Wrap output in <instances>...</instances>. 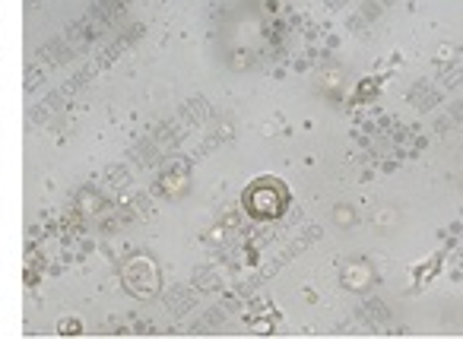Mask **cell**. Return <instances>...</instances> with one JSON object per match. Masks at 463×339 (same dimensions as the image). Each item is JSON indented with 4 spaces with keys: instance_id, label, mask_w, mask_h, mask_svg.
I'll use <instances>...</instances> for the list:
<instances>
[{
    "instance_id": "obj_1",
    "label": "cell",
    "mask_w": 463,
    "mask_h": 339,
    "mask_svg": "<svg viewBox=\"0 0 463 339\" xmlns=\"http://www.w3.org/2000/svg\"><path fill=\"white\" fill-rule=\"evenodd\" d=\"M245 206L251 216L258 219H273L286 210V191L283 184H273V181H260L251 191H245Z\"/></svg>"
}]
</instances>
